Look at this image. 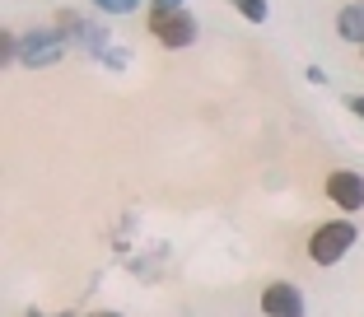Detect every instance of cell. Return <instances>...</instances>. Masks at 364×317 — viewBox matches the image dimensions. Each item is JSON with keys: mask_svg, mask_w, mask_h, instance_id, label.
<instances>
[{"mask_svg": "<svg viewBox=\"0 0 364 317\" xmlns=\"http://www.w3.org/2000/svg\"><path fill=\"white\" fill-rule=\"evenodd\" d=\"M65 56V33L61 28H28L19 43V61L28 70H43V65H56Z\"/></svg>", "mask_w": 364, "mask_h": 317, "instance_id": "obj_1", "label": "cell"}, {"mask_svg": "<svg viewBox=\"0 0 364 317\" xmlns=\"http://www.w3.org/2000/svg\"><path fill=\"white\" fill-rule=\"evenodd\" d=\"M355 247V224L346 220H332V224H322L318 233H313V243H309V257L318 266H336L346 252Z\"/></svg>", "mask_w": 364, "mask_h": 317, "instance_id": "obj_2", "label": "cell"}, {"mask_svg": "<svg viewBox=\"0 0 364 317\" xmlns=\"http://www.w3.org/2000/svg\"><path fill=\"white\" fill-rule=\"evenodd\" d=\"M150 28L164 47H192L196 43V19L187 10H168V14H150Z\"/></svg>", "mask_w": 364, "mask_h": 317, "instance_id": "obj_3", "label": "cell"}, {"mask_svg": "<svg viewBox=\"0 0 364 317\" xmlns=\"http://www.w3.org/2000/svg\"><path fill=\"white\" fill-rule=\"evenodd\" d=\"M61 33H65V38H75L89 56H98V61H103V52H107V28L80 19V14H61Z\"/></svg>", "mask_w": 364, "mask_h": 317, "instance_id": "obj_4", "label": "cell"}, {"mask_svg": "<svg viewBox=\"0 0 364 317\" xmlns=\"http://www.w3.org/2000/svg\"><path fill=\"white\" fill-rule=\"evenodd\" d=\"M327 196H332L341 210H364V178L350 173V168L332 173V178H327Z\"/></svg>", "mask_w": 364, "mask_h": 317, "instance_id": "obj_5", "label": "cell"}, {"mask_svg": "<svg viewBox=\"0 0 364 317\" xmlns=\"http://www.w3.org/2000/svg\"><path fill=\"white\" fill-rule=\"evenodd\" d=\"M262 313H271V317H299L304 313V294L294 285H267V289H262Z\"/></svg>", "mask_w": 364, "mask_h": 317, "instance_id": "obj_6", "label": "cell"}, {"mask_svg": "<svg viewBox=\"0 0 364 317\" xmlns=\"http://www.w3.org/2000/svg\"><path fill=\"white\" fill-rule=\"evenodd\" d=\"M336 33H341L346 43L364 47V5H346V10L336 14Z\"/></svg>", "mask_w": 364, "mask_h": 317, "instance_id": "obj_7", "label": "cell"}, {"mask_svg": "<svg viewBox=\"0 0 364 317\" xmlns=\"http://www.w3.org/2000/svg\"><path fill=\"white\" fill-rule=\"evenodd\" d=\"M234 5H238V14H243V19H252V23H262V19H267V0H234Z\"/></svg>", "mask_w": 364, "mask_h": 317, "instance_id": "obj_8", "label": "cell"}, {"mask_svg": "<svg viewBox=\"0 0 364 317\" xmlns=\"http://www.w3.org/2000/svg\"><path fill=\"white\" fill-rule=\"evenodd\" d=\"M98 10H107V14H131V10H140V0H94Z\"/></svg>", "mask_w": 364, "mask_h": 317, "instance_id": "obj_9", "label": "cell"}, {"mask_svg": "<svg viewBox=\"0 0 364 317\" xmlns=\"http://www.w3.org/2000/svg\"><path fill=\"white\" fill-rule=\"evenodd\" d=\"M103 65H112V70H127V65H131V52H122V47H107V52H103Z\"/></svg>", "mask_w": 364, "mask_h": 317, "instance_id": "obj_10", "label": "cell"}, {"mask_svg": "<svg viewBox=\"0 0 364 317\" xmlns=\"http://www.w3.org/2000/svg\"><path fill=\"white\" fill-rule=\"evenodd\" d=\"M168 10H182V0H154L150 14H168Z\"/></svg>", "mask_w": 364, "mask_h": 317, "instance_id": "obj_11", "label": "cell"}, {"mask_svg": "<svg viewBox=\"0 0 364 317\" xmlns=\"http://www.w3.org/2000/svg\"><path fill=\"white\" fill-rule=\"evenodd\" d=\"M346 103H350V112H355V117H364V94H355V98H346Z\"/></svg>", "mask_w": 364, "mask_h": 317, "instance_id": "obj_12", "label": "cell"}]
</instances>
